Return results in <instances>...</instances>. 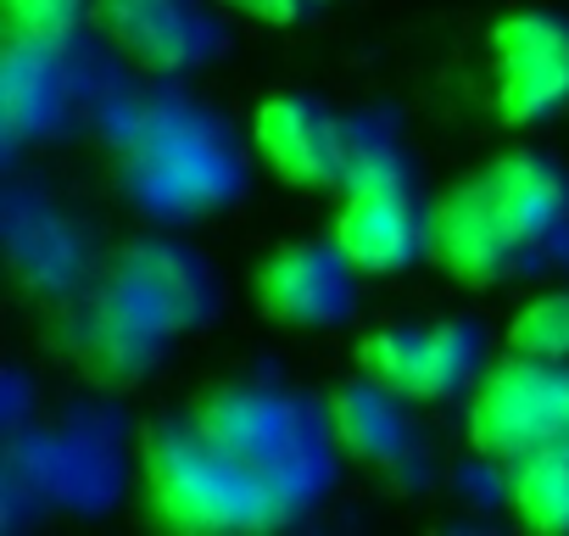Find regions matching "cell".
Listing matches in <instances>:
<instances>
[{"instance_id":"obj_1","label":"cell","mask_w":569,"mask_h":536,"mask_svg":"<svg viewBox=\"0 0 569 536\" xmlns=\"http://www.w3.org/2000/svg\"><path fill=\"white\" fill-rule=\"evenodd\" d=\"M569 246V173L541 151H502L430 207V257L458 286L530 280Z\"/></svg>"},{"instance_id":"obj_2","label":"cell","mask_w":569,"mask_h":536,"mask_svg":"<svg viewBox=\"0 0 569 536\" xmlns=\"http://www.w3.org/2000/svg\"><path fill=\"white\" fill-rule=\"evenodd\" d=\"M118 190L151 218H196L240 201L246 157L234 129L184 90H123L107 118Z\"/></svg>"},{"instance_id":"obj_3","label":"cell","mask_w":569,"mask_h":536,"mask_svg":"<svg viewBox=\"0 0 569 536\" xmlns=\"http://www.w3.org/2000/svg\"><path fill=\"white\" fill-rule=\"evenodd\" d=\"M207 441L257 486L262 530L302 525L336 486V425L330 414L279 386V380H234L207 391L196 408Z\"/></svg>"},{"instance_id":"obj_4","label":"cell","mask_w":569,"mask_h":536,"mask_svg":"<svg viewBox=\"0 0 569 536\" xmlns=\"http://www.w3.org/2000/svg\"><path fill=\"white\" fill-rule=\"evenodd\" d=\"M123 419L107 403H79L57 425L12 430L7 447V525H23L34 508L101 514L123 492Z\"/></svg>"},{"instance_id":"obj_5","label":"cell","mask_w":569,"mask_h":536,"mask_svg":"<svg viewBox=\"0 0 569 536\" xmlns=\"http://www.w3.org/2000/svg\"><path fill=\"white\" fill-rule=\"evenodd\" d=\"M118 101L123 90H112V73L84 34L7 40V57H0V123H7L12 151L68 140L79 123H107Z\"/></svg>"},{"instance_id":"obj_6","label":"cell","mask_w":569,"mask_h":536,"mask_svg":"<svg viewBox=\"0 0 569 536\" xmlns=\"http://www.w3.org/2000/svg\"><path fill=\"white\" fill-rule=\"evenodd\" d=\"M140 469H146V497L151 514L168 530H262V503L257 486L207 441V430L190 419H162L140 441Z\"/></svg>"},{"instance_id":"obj_7","label":"cell","mask_w":569,"mask_h":536,"mask_svg":"<svg viewBox=\"0 0 569 536\" xmlns=\"http://www.w3.org/2000/svg\"><path fill=\"white\" fill-rule=\"evenodd\" d=\"M469 447L497 464L569 447V358L513 353L491 364L469 391Z\"/></svg>"},{"instance_id":"obj_8","label":"cell","mask_w":569,"mask_h":536,"mask_svg":"<svg viewBox=\"0 0 569 536\" xmlns=\"http://www.w3.org/2000/svg\"><path fill=\"white\" fill-rule=\"evenodd\" d=\"M358 364L369 380L402 391L408 403H452L486 375V336L475 319L436 325H391L358 341Z\"/></svg>"},{"instance_id":"obj_9","label":"cell","mask_w":569,"mask_h":536,"mask_svg":"<svg viewBox=\"0 0 569 536\" xmlns=\"http://www.w3.org/2000/svg\"><path fill=\"white\" fill-rule=\"evenodd\" d=\"M497 62V118L513 129L569 112V18L547 7L508 12L491 29Z\"/></svg>"},{"instance_id":"obj_10","label":"cell","mask_w":569,"mask_h":536,"mask_svg":"<svg viewBox=\"0 0 569 536\" xmlns=\"http://www.w3.org/2000/svg\"><path fill=\"white\" fill-rule=\"evenodd\" d=\"M107 40L151 79H179L229 51L223 18L207 0H96Z\"/></svg>"},{"instance_id":"obj_11","label":"cell","mask_w":569,"mask_h":536,"mask_svg":"<svg viewBox=\"0 0 569 536\" xmlns=\"http://www.w3.org/2000/svg\"><path fill=\"white\" fill-rule=\"evenodd\" d=\"M107 280L168 336H190V330H207L218 319V275L207 268V257L184 240H168V235H146V240H129Z\"/></svg>"},{"instance_id":"obj_12","label":"cell","mask_w":569,"mask_h":536,"mask_svg":"<svg viewBox=\"0 0 569 536\" xmlns=\"http://www.w3.org/2000/svg\"><path fill=\"white\" fill-rule=\"evenodd\" d=\"M57 341L90 380L134 386L162 364V347L173 336L157 330L112 280H101V286H84L79 297H68V308L57 319Z\"/></svg>"},{"instance_id":"obj_13","label":"cell","mask_w":569,"mask_h":536,"mask_svg":"<svg viewBox=\"0 0 569 536\" xmlns=\"http://www.w3.org/2000/svg\"><path fill=\"white\" fill-rule=\"evenodd\" d=\"M7 251L23 291L68 302L96 275V235L79 212L51 201L46 190L12 185L7 190Z\"/></svg>"},{"instance_id":"obj_14","label":"cell","mask_w":569,"mask_h":536,"mask_svg":"<svg viewBox=\"0 0 569 536\" xmlns=\"http://www.w3.org/2000/svg\"><path fill=\"white\" fill-rule=\"evenodd\" d=\"M257 302L273 325L330 330L358 308V262L330 240H297L257 268Z\"/></svg>"},{"instance_id":"obj_15","label":"cell","mask_w":569,"mask_h":536,"mask_svg":"<svg viewBox=\"0 0 569 536\" xmlns=\"http://www.w3.org/2000/svg\"><path fill=\"white\" fill-rule=\"evenodd\" d=\"M336 246L358 262V275H402L430 251V207L419 185H369L341 190Z\"/></svg>"},{"instance_id":"obj_16","label":"cell","mask_w":569,"mask_h":536,"mask_svg":"<svg viewBox=\"0 0 569 536\" xmlns=\"http://www.w3.org/2000/svg\"><path fill=\"white\" fill-rule=\"evenodd\" d=\"M251 135H257L262 162H268L284 185H302V190L341 185L347 118L330 112L325 101H313V96H302V90H284V96H273V101L257 107Z\"/></svg>"},{"instance_id":"obj_17","label":"cell","mask_w":569,"mask_h":536,"mask_svg":"<svg viewBox=\"0 0 569 536\" xmlns=\"http://www.w3.org/2000/svg\"><path fill=\"white\" fill-rule=\"evenodd\" d=\"M402 403H408L402 391L363 375V380H352L330 397V425H336V441L358 464L391 475L397 486H419L425 480V441H419Z\"/></svg>"},{"instance_id":"obj_18","label":"cell","mask_w":569,"mask_h":536,"mask_svg":"<svg viewBox=\"0 0 569 536\" xmlns=\"http://www.w3.org/2000/svg\"><path fill=\"white\" fill-rule=\"evenodd\" d=\"M508 503L530 530H569V447H547L513 464Z\"/></svg>"},{"instance_id":"obj_19","label":"cell","mask_w":569,"mask_h":536,"mask_svg":"<svg viewBox=\"0 0 569 536\" xmlns=\"http://www.w3.org/2000/svg\"><path fill=\"white\" fill-rule=\"evenodd\" d=\"M369 185H413V162L386 118H347V162L336 190H369Z\"/></svg>"},{"instance_id":"obj_20","label":"cell","mask_w":569,"mask_h":536,"mask_svg":"<svg viewBox=\"0 0 569 536\" xmlns=\"http://www.w3.org/2000/svg\"><path fill=\"white\" fill-rule=\"evenodd\" d=\"M508 347L530 358H569V291H547L525 302L508 325Z\"/></svg>"},{"instance_id":"obj_21","label":"cell","mask_w":569,"mask_h":536,"mask_svg":"<svg viewBox=\"0 0 569 536\" xmlns=\"http://www.w3.org/2000/svg\"><path fill=\"white\" fill-rule=\"evenodd\" d=\"M96 0H7L12 34H40V40H68L84 34Z\"/></svg>"},{"instance_id":"obj_22","label":"cell","mask_w":569,"mask_h":536,"mask_svg":"<svg viewBox=\"0 0 569 536\" xmlns=\"http://www.w3.org/2000/svg\"><path fill=\"white\" fill-rule=\"evenodd\" d=\"M223 7H234V12H246L257 23H273V29H291L313 12V0H223Z\"/></svg>"}]
</instances>
